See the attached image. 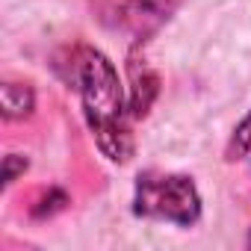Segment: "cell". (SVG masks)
Returning <instances> with one entry per match:
<instances>
[{
	"instance_id": "cell-3",
	"label": "cell",
	"mask_w": 251,
	"mask_h": 251,
	"mask_svg": "<svg viewBox=\"0 0 251 251\" xmlns=\"http://www.w3.org/2000/svg\"><path fill=\"white\" fill-rule=\"evenodd\" d=\"M30 109H33V92L27 86L6 83L3 86V112L9 118H24Z\"/></svg>"
},
{
	"instance_id": "cell-2",
	"label": "cell",
	"mask_w": 251,
	"mask_h": 251,
	"mask_svg": "<svg viewBox=\"0 0 251 251\" xmlns=\"http://www.w3.org/2000/svg\"><path fill=\"white\" fill-rule=\"evenodd\" d=\"M136 213L177 225H192L201 213V198L192 180L186 177H139Z\"/></svg>"
},
{
	"instance_id": "cell-4",
	"label": "cell",
	"mask_w": 251,
	"mask_h": 251,
	"mask_svg": "<svg viewBox=\"0 0 251 251\" xmlns=\"http://www.w3.org/2000/svg\"><path fill=\"white\" fill-rule=\"evenodd\" d=\"M233 148H236V154H245L248 148H251V115L236 127V136H233Z\"/></svg>"
},
{
	"instance_id": "cell-1",
	"label": "cell",
	"mask_w": 251,
	"mask_h": 251,
	"mask_svg": "<svg viewBox=\"0 0 251 251\" xmlns=\"http://www.w3.org/2000/svg\"><path fill=\"white\" fill-rule=\"evenodd\" d=\"M80 98L86 118L92 124V130L109 160H127L130 154V136L127 124H124V95L115 68L106 62L103 53L98 50H83L80 68Z\"/></svg>"
}]
</instances>
